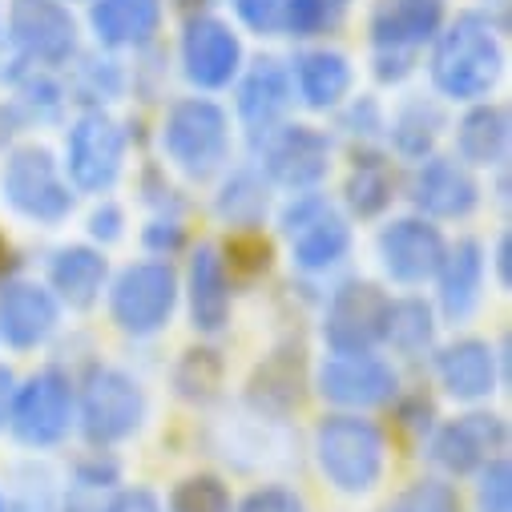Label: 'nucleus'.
I'll use <instances>...</instances> for the list:
<instances>
[{
  "mask_svg": "<svg viewBox=\"0 0 512 512\" xmlns=\"http://www.w3.org/2000/svg\"><path fill=\"white\" fill-rule=\"evenodd\" d=\"M432 49V85L436 93H444L448 101H488V93L496 89L500 73H504V45L500 33L492 25V17L484 13H460L448 29H440Z\"/></svg>",
  "mask_w": 512,
  "mask_h": 512,
  "instance_id": "1",
  "label": "nucleus"
},
{
  "mask_svg": "<svg viewBox=\"0 0 512 512\" xmlns=\"http://www.w3.org/2000/svg\"><path fill=\"white\" fill-rule=\"evenodd\" d=\"M315 456L339 492L359 496L379 484L383 464H388V440L359 412H335L315 428Z\"/></svg>",
  "mask_w": 512,
  "mask_h": 512,
  "instance_id": "2",
  "label": "nucleus"
},
{
  "mask_svg": "<svg viewBox=\"0 0 512 512\" xmlns=\"http://www.w3.org/2000/svg\"><path fill=\"white\" fill-rule=\"evenodd\" d=\"M162 150L170 166H178L186 178L202 182L218 174L230 158V117L210 97H182L170 105L162 125Z\"/></svg>",
  "mask_w": 512,
  "mask_h": 512,
  "instance_id": "3",
  "label": "nucleus"
},
{
  "mask_svg": "<svg viewBox=\"0 0 512 512\" xmlns=\"http://www.w3.org/2000/svg\"><path fill=\"white\" fill-rule=\"evenodd\" d=\"M444 29V0H379L371 13L375 77L400 85L416 69V53Z\"/></svg>",
  "mask_w": 512,
  "mask_h": 512,
  "instance_id": "4",
  "label": "nucleus"
},
{
  "mask_svg": "<svg viewBox=\"0 0 512 512\" xmlns=\"http://www.w3.org/2000/svg\"><path fill=\"white\" fill-rule=\"evenodd\" d=\"M0 190H5V202L41 226H57L73 214L77 194L61 170V162L45 150V146H21L9 154L5 174H0Z\"/></svg>",
  "mask_w": 512,
  "mask_h": 512,
  "instance_id": "5",
  "label": "nucleus"
},
{
  "mask_svg": "<svg viewBox=\"0 0 512 512\" xmlns=\"http://www.w3.org/2000/svg\"><path fill=\"white\" fill-rule=\"evenodd\" d=\"M146 420V392L121 367H89L81 383V432L93 448L130 440Z\"/></svg>",
  "mask_w": 512,
  "mask_h": 512,
  "instance_id": "6",
  "label": "nucleus"
},
{
  "mask_svg": "<svg viewBox=\"0 0 512 512\" xmlns=\"http://www.w3.org/2000/svg\"><path fill=\"white\" fill-rule=\"evenodd\" d=\"M178 275L166 259H150V263H134L117 275V283L109 287V315L113 323L134 335H158L170 327L174 307H178Z\"/></svg>",
  "mask_w": 512,
  "mask_h": 512,
  "instance_id": "7",
  "label": "nucleus"
},
{
  "mask_svg": "<svg viewBox=\"0 0 512 512\" xmlns=\"http://www.w3.org/2000/svg\"><path fill=\"white\" fill-rule=\"evenodd\" d=\"M279 226L291 242L295 267L303 271H331L351 250V226L327 194H311V190L295 194L279 214Z\"/></svg>",
  "mask_w": 512,
  "mask_h": 512,
  "instance_id": "8",
  "label": "nucleus"
},
{
  "mask_svg": "<svg viewBox=\"0 0 512 512\" xmlns=\"http://www.w3.org/2000/svg\"><path fill=\"white\" fill-rule=\"evenodd\" d=\"M73 424V383L61 367H41L13 392L9 428L25 448H53Z\"/></svg>",
  "mask_w": 512,
  "mask_h": 512,
  "instance_id": "9",
  "label": "nucleus"
},
{
  "mask_svg": "<svg viewBox=\"0 0 512 512\" xmlns=\"http://www.w3.org/2000/svg\"><path fill=\"white\" fill-rule=\"evenodd\" d=\"M121 166H125V130L101 109L81 113L65 138L69 186L85 190V194H105L121 178Z\"/></svg>",
  "mask_w": 512,
  "mask_h": 512,
  "instance_id": "10",
  "label": "nucleus"
},
{
  "mask_svg": "<svg viewBox=\"0 0 512 512\" xmlns=\"http://www.w3.org/2000/svg\"><path fill=\"white\" fill-rule=\"evenodd\" d=\"M9 41L25 65H65L77 57V21L61 0H9Z\"/></svg>",
  "mask_w": 512,
  "mask_h": 512,
  "instance_id": "11",
  "label": "nucleus"
},
{
  "mask_svg": "<svg viewBox=\"0 0 512 512\" xmlns=\"http://www.w3.org/2000/svg\"><path fill=\"white\" fill-rule=\"evenodd\" d=\"M319 396L343 412H363V408H379L396 400V367L388 359H379L371 351H351V355H339L331 351L323 363H319Z\"/></svg>",
  "mask_w": 512,
  "mask_h": 512,
  "instance_id": "12",
  "label": "nucleus"
},
{
  "mask_svg": "<svg viewBox=\"0 0 512 512\" xmlns=\"http://www.w3.org/2000/svg\"><path fill=\"white\" fill-rule=\"evenodd\" d=\"M259 150H263V166L271 174V182L303 194V190H315L327 170H331V138L315 125H275L271 134L259 138Z\"/></svg>",
  "mask_w": 512,
  "mask_h": 512,
  "instance_id": "13",
  "label": "nucleus"
},
{
  "mask_svg": "<svg viewBox=\"0 0 512 512\" xmlns=\"http://www.w3.org/2000/svg\"><path fill=\"white\" fill-rule=\"evenodd\" d=\"M388 295L375 283H343L323 319V339L331 351L351 355V351H371L383 343V323H388Z\"/></svg>",
  "mask_w": 512,
  "mask_h": 512,
  "instance_id": "14",
  "label": "nucleus"
},
{
  "mask_svg": "<svg viewBox=\"0 0 512 512\" xmlns=\"http://www.w3.org/2000/svg\"><path fill=\"white\" fill-rule=\"evenodd\" d=\"M375 250H379V263H383V271H388L392 283L420 287L436 275L448 242H444L440 226H432L428 218H396V222H388L379 230Z\"/></svg>",
  "mask_w": 512,
  "mask_h": 512,
  "instance_id": "15",
  "label": "nucleus"
},
{
  "mask_svg": "<svg viewBox=\"0 0 512 512\" xmlns=\"http://www.w3.org/2000/svg\"><path fill=\"white\" fill-rule=\"evenodd\" d=\"M504 444H508L504 420L492 412H472V416H460L436 428L428 440V456L448 476H468V472H480L492 456H500Z\"/></svg>",
  "mask_w": 512,
  "mask_h": 512,
  "instance_id": "16",
  "label": "nucleus"
},
{
  "mask_svg": "<svg viewBox=\"0 0 512 512\" xmlns=\"http://www.w3.org/2000/svg\"><path fill=\"white\" fill-rule=\"evenodd\" d=\"M182 73L198 89H226L242 73V41L218 17H190L182 33Z\"/></svg>",
  "mask_w": 512,
  "mask_h": 512,
  "instance_id": "17",
  "label": "nucleus"
},
{
  "mask_svg": "<svg viewBox=\"0 0 512 512\" xmlns=\"http://www.w3.org/2000/svg\"><path fill=\"white\" fill-rule=\"evenodd\" d=\"M480 202V186L456 158H424L412 174V206L428 222H452L468 218Z\"/></svg>",
  "mask_w": 512,
  "mask_h": 512,
  "instance_id": "18",
  "label": "nucleus"
},
{
  "mask_svg": "<svg viewBox=\"0 0 512 512\" xmlns=\"http://www.w3.org/2000/svg\"><path fill=\"white\" fill-rule=\"evenodd\" d=\"M295 101V89H291V69L275 57H259L246 77L238 81V117L250 130V138L259 142L263 134H271L275 125H283L287 109Z\"/></svg>",
  "mask_w": 512,
  "mask_h": 512,
  "instance_id": "19",
  "label": "nucleus"
},
{
  "mask_svg": "<svg viewBox=\"0 0 512 512\" xmlns=\"http://www.w3.org/2000/svg\"><path fill=\"white\" fill-rule=\"evenodd\" d=\"M61 307L57 295L41 283H5L0 287V339L17 351L41 347L57 331Z\"/></svg>",
  "mask_w": 512,
  "mask_h": 512,
  "instance_id": "20",
  "label": "nucleus"
},
{
  "mask_svg": "<svg viewBox=\"0 0 512 512\" xmlns=\"http://www.w3.org/2000/svg\"><path fill=\"white\" fill-rule=\"evenodd\" d=\"M484 246L476 238H460L444 250V259L436 267L432 279H440V311L452 319V323H464L476 307H480V295H484Z\"/></svg>",
  "mask_w": 512,
  "mask_h": 512,
  "instance_id": "21",
  "label": "nucleus"
},
{
  "mask_svg": "<svg viewBox=\"0 0 512 512\" xmlns=\"http://www.w3.org/2000/svg\"><path fill=\"white\" fill-rule=\"evenodd\" d=\"M186 295H190V319L202 335H218L230 327V271L222 263L218 246H198L190 259V279H186Z\"/></svg>",
  "mask_w": 512,
  "mask_h": 512,
  "instance_id": "22",
  "label": "nucleus"
},
{
  "mask_svg": "<svg viewBox=\"0 0 512 512\" xmlns=\"http://www.w3.org/2000/svg\"><path fill=\"white\" fill-rule=\"evenodd\" d=\"M436 375L452 400H488L496 392V351L484 339H456L436 355Z\"/></svg>",
  "mask_w": 512,
  "mask_h": 512,
  "instance_id": "23",
  "label": "nucleus"
},
{
  "mask_svg": "<svg viewBox=\"0 0 512 512\" xmlns=\"http://www.w3.org/2000/svg\"><path fill=\"white\" fill-rule=\"evenodd\" d=\"M89 25L109 49H142L162 29V0H93Z\"/></svg>",
  "mask_w": 512,
  "mask_h": 512,
  "instance_id": "24",
  "label": "nucleus"
},
{
  "mask_svg": "<svg viewBox=\"0 0 512 512\" xmlns=\"http://www.w3.org/2000/svg\"><path fill=\"white\" fill-rule=\"evenodd\" d=\"M355 69L339 49H307L295 57L291 69V89L307 109H335L351 93Z\"/></svg>",
  "mask_w": 512,
  "mask_h": 512,
  "instance_id": "25",
  "label": "nucleus"
},
{
  "mask_svg": "<svg viewBox=\"0 0 512 512\" xmlns=\"http://www.w3.org/2000/svg\"><path fill=\"white\" fill-rule=\"evenodd\" d=\"M105 279H109V263L105 254L93 250V246H61L49 263V287L61 303L77 307V311H89L101 291H105Z\"/></svg>",
  "mask_w": 512,
  "mask_h": 512,
  "instance_id": "26",
  "label": "nucleus"
},
{
  "mask_svg": "<svg viewBox=\"0 0 512 512\" xmlns=\"http://www.w3.org/2000/svg\"><path fill=\"white\" fill-rule=\"evenodd\" d=\"M456 154L464 166H504L508 158V109L476 101L456 125Z\"/></svg>",
  "mask_w": 512,
  "mask_h": 512,
  "instance_id": "27",
  "label": "nucleus"
},
{
  "mask_svg": "<svg viewBox=\"0 0 512 512\" xmlns=\"http://www.w3.org/2000/svg\"><path fill=\"white\" fill-rule=\"evenodd\" d=\"M444 125H448V117H444V109L432 97H408L396 109L392 125H388V138H392L400 158L424 162V158H432V150H436V142L444 134Z\"/></svg>",
  "mask_w": 512,
  "mask_h": 512,
  "instance_id": "28",
  "label": "nucleus"
},
{
  "mask_svg": "<svg viewBox=\"0 0 512 512\" xmlns=\"http://www.w3.org/2000/svg\"><path fill=\"white\" fill-rule=\"evenodd\" d=\"M214 210H218L222 222H230V226H238V230L263 226V218H267V210H271V186H267L263 170H254V166L234 170V174L222 182V190H218V198H214Z\"/></svg>",
  "mask_w": 512,
  "mask_h": 512,
  "instance_id": "29",
  "label": "nucleus"
},
{
  "mask_svg": "<svg viewBox=\"0 0 512 512\" xmlns=\"http://www.w3.org/2000/svg\"><path fill=\"white\" fill-rule=\"evenodd\" d=\"M303 396V371H299V351H275L250 379V404L259 412L283 416L299 404Z\"/></svg>",
  "mask_w": 512,
  "mask_h": 512,
  "instance_id": "30",
  "label": "nucleus"
},
{
  "mask_svg": "<svg viewBox=\"0 0 512 512\" xmlns=\"http://www.w3.org/2000/svg\"><path fill=\"white\" fill-rule=\"evenodd\" d=\"M117 480H121V464L113 456L93 452V456L77 460L73 484H69V496H65L61 512H113Z\"/></svg>",
  "mask_w": 512,
  "mask_h": 512,
  "instance_id": "31",
  "label": "nucleus"
},
{
  "mask_svg": "<svg viewBox=\"0 0 512 512\" xmlns=\"http://www.w3.org/2000/svg\"><path fill=\"white\" fill-rule=\"evenodd\" d=\"M383 339H388L408 359L432 351V343H436V315H432V307L424 299H392L388 303V323H383Z\"/></svg>",
  "mask_w": 512,
  "mask_h": 512,
  "instance_id": "32",
  "label": "nucleus"
},
{
  "mask_svg": "<svg viewBox=\"0 0 512 512\" xmlns=\"http://www.w3.org/2000/svg\"><path fill=\"white\" fill-rule=\"evenodd\" d=\"M392 198H396V178H392L388 162L379 154H359L355 170L347 178V206L359 218H379L392 206Z\"/></svg>",
  "mask_w": 512,
  "mask_h": 512,
  "instance_id": "33",
  "label": "nucleus"
},
{
  "mask_svg": "<svg viewBox=\"0 0 512 512\" xmlns=\"http://www.w3.org/2000/svg\"><path fill=\"white\" fill-rule=\"evenodd\" d=\"M222 371H226V363H222V355H218L214 347H190V351L182 355V363L174 367V388H178L182 400L206 404V400L218 396Z\"/></svg>",
  "mask_w": 512,
  "mask_h": 512,
  "instance_id": "34",
  "label": "nucleus"
},
{
  "mask_svg": "<svg viewBox=\"0 0 512 512\" xmlns=\"http://www.w3.org/2000/svg\"><path fill=\"white\" fill-rule=\"evenodd\" d=\"M125 89V73L117 61L109 57H81L73 65V77H69V93L73 101H85L93 109H101L105 101H117Z\"/></svg>",
  "mask_w": 512,
  "mask_h": 512,
  "instance_id": "35",
  "label": "nucleus"
},
{
  "mask_svg": "<svg viewBox=\"0 0 512 512\" xmlns=\"http://www.w3.org/2000/svg\"><path fill=\"white\" fill-rule=\"evenodd\" d=\"M351 9V0H287L283 5V33L307 41L319 33H331Z\"/></svg>",
  "mask_w": 512,
  "mask_h": 512,
  "instance_id": "36",
  "label": "nucleus"
},
{
  "mask_svg": "<svg viewBox=\"0 0 512 512\" xmlns=\"http://www.w3.org/2000/svg\"><path fill=\"white\" fill-rule=\"evenodd\" d=\"M13 500H5V512H61L57 480L41 464H21L13 480Z\"/></svg>",
  "mask_w": 512,
  "mask_h": 512,
  "instance_id": "37",
  "label": "nucleus"
},
{
  "mask_svg": "<svg viewBox=\"0 0 512 512\" xmlns=\"http://www.w3.org/2000/svg\"><path fill=\"white\" fill-rule=\"evenodd\" d=\"M170 512H234V500H230V488L218 476L198 472V476H186V480L174 484Z\"/></svg>",
  "mask_w": 512,
  "mask_h": 512,
  "instance_id": "38",
  "label": "nucleus"
},
{
  "mask_svg": "<svg viewBox=\"0 0 512 512\" xmlns=\"http://www.w3.org/2000/svg\"><path fill=\"white\" fill-rule=\"evenodd\" d=\"M13 81H17V97H21L17 109H29V113L41 117V121H53V117L65 109V101H69L65 89H61L41 65H29V69L17 73Z\"/></svg>",
  "mask_w": 512,
  "mask_h": 512,
  "instance_id": "39",
  "label": "nucleus"
},
{
  "mask_svg": "<svg viewBox=\"0 0 512 512\" xmlns=\"http://www.w3.org/2000/svg\"><path fill=\"white\" fill-rule=\"evenodd\" d=\"M222 263H226L230 275L254 279V275H263V271L271 267V242H267L259 230H238V234L226 242V250H222Z\"/></svg>",
  "mask_w": 512,
  "mask_h": 512,
  "instance_id": "40",
  "label": "nucleus"
},
{
  "mask_svg": "<svg viewBox=\"0 0 512 512\" xmlns=\"http://www.w3.org/2000/svg\"><path fill=\"white\" fill-rule=\"evenodd\" d=\"M383 512H460V496L444 480H416L408 492H400Z\"/></svg>",
  "mask_w": 512,
  "mask_h": 512,
  "instance_id": "41",
  "label": "nucleus"
},
{
  "mask_svg": "<svg viewBox=\"0 0 512 512\" xmlns=\"http://www.w3.org/2000/svg\"><path fill=\"white\" fill-rule=\"evenodd\" d=\"M476 512H512V468H508L504 456H492L480 468Z\"/></svg>",
  "mask_w": 512,
  "mask_h": 512,
  "instance_id": "42",
  "label": "nucleus"
},
{
  "mask_svg": "<svg viewBox=\"0 0 512 512\" xmlns=\"http://www.w3.org/2000/svg\"><path fill=\"white\" fill-rule=\"evenodd\" d=\"M283 5L287 0H234V13L250 33L275 37L283 33Z\"/></svg>",
  "mask_w": 512,
  "mask_h": 512,
  "instance_id": "43",
  "label": "nucleus"
},
{
  "mask_svg": "<svg viewBox=\"0 0 512 512\" xmlns=\"http://www.w3.org/2000/svg\"><path fill=\"white\" fill-rule=\"evenodd\" d=\"M234 512H307L303 496L287 484H263V488H250L246 500Z\"/></svg>",
  "mask_w": 512,
  "mask_h": 512,
  "instance_id": "44",
  "label": "nucleus"
},
{
  "mask_svg": "<svg viewBox=\"0 0 512 512\" xmlns=\"http://www.w3.org/2000/svg\"><path fill=\"white\" fill-rule=\"evenodd\" d=\"M142 242H146V250L158 254V259H170L174 250L186 246V226H182L178 218H154V222L142 230Z\"/></svg>",
  "mask_w": 512,
  "mask_h": 512,
  "instance_id": "45",
  "label": "nucleus"
},
{
  "mask_svg": "<svg viewBox=\"0 0 512 512\" xmlns=\"http://www.w3.org/2000/svg\"><path fill=\"white\" fill-rule=\"evenodd\" d=\"M343 130L355 134L359 142L379 138V130H383V113H379L375 97H359L355 105H347V113H343Z\"/></svg>",
  "mask_w": 512,
  "mask_h": 512,
  "instance_id": "46",
  "label": "nucleus"
},
{
  "mask_svg": "<svg viewBox=\"0 0 512 512\" xmlns=\"http://www.w3.org/2000/svg\"><path fill=\"white\" fill-rule=\"evenodd\" d=\"M89 234H93L97 242H117V238L125 234V214H121V206L101 202V206L93 210V218H89Z\"/></svg>",
  "mask_w": 512,
  "mask_h": 512,
  "instance_id": "47",
  "label": "nucleus"
},
{
  "mask_svg": "<svg viewBox=\"0 0 512 512\" xmlns=\"http://www.w3.org/2000/svg\"><path fill=\"white\" fill-rule=\"evenodd\" d=\"M432 420H436L432 400L412 396V400L400 404V428H404V432H412V436H428V432H432Z\"/></svg>",
  "mask_w": 512,
  "mask_h": 512,
  "instance_id": "48",
  "label": "nucleus"
},
{
  "mask_svg": "<svg viewBox=\"0 0 512 512\" xmlns=\"http://www.w3.org/2000/svg\"><path fill=\"white\" fill-rule=\"evenodd\" d=\"M113 512H166V504L150 488H125V492H117Z\"/></svg>",
  "mask_w": 512,
  "mask_h": 512,
  "instance_id": "49",
  "label": "nucleus"
},
{
  "mask_svg": "<svg viewBox=\"0 0 512 512\" xmlns=\"http://www.w3.org/2000/svg\"><path fill=\"white\" fill-rule=\"evenodd\" d=\"M21 109L13 105V101H0V154H5L13 142H17V134H21Z\"/></svg>",
  "mask_w": 512,
  "mask_h": 512,
  "instance_id": "50",
  "label": "nucleus"
},
{
  "mask_svg": "<svg viewBox=\"0 0 512 512\" xmlns=\"http://www.w3.org/2000/svg\"><path fill=\"white\" fill-rule=\"evenodd\" d=\"M13 392H17V375L13 367L0 363V432L9 428V408H13Z\"/></svg>",
  "mask_w": 512,
  "mask_h": 512,
  "instance_id": "51",
  "label": "nucleus"
},
{
  "mask_svg": "<svg viewBox=\"0 0 512 512\" xmlns=\"http://www.w3.org/2000/svg\"><path fill=\"white\" fill-rule=\"evenodd\" d=\"M13 271H17V254H13L9 238H5V234H0V287H5V283L13 279Z\"/></svg>",
  "mask_w": 512,
  "mask_h": 512,
  "instance_id": "52",
  "label": "nucleus"
},
{
  "mask_svg": "<svg viewBox=\"0 0 512 512\" xmlns=\"http://www.w3.org/2000/svg\"><path fill=\"white\" fill-rule=\"evenodd\" d=\"M508 234H500V242H496V271H500V287H508V259H512V254H508Z\"/></svg>",
  "mask_w": 512,
  "mask_h": 512,
  "instance_id": "53",
  "label": "nucleus"
},
{
  "mask_svg": "<svg viewBox=\"0 0 512 512\" xmlns=\"http://www.w3.org/2000/svg\"><path fill=\"white\" fill-rule=\"evenodd\" d=\"M178 5H186V9H206V5H214V0H178Z\"/></svg>",
  "mask_w": 512,
  "mask_h": 512,
  "instance_id": "54",
  "label": "nucleus"
},
{
  "mask_svg": "<svg viewBox=\"0 0 512 512\" xmlns=\"http://www.w3.org/2000/svg\"><path fill=\"white\" fill-rule=\"evenodd\" d=\"M0 512H5V492H0Z\"/></svg>",
  "mask_w": 512,
  "mask_h": 512,
  "instance_id": "55",
  "label": "nucleus"
}]
</instances>
